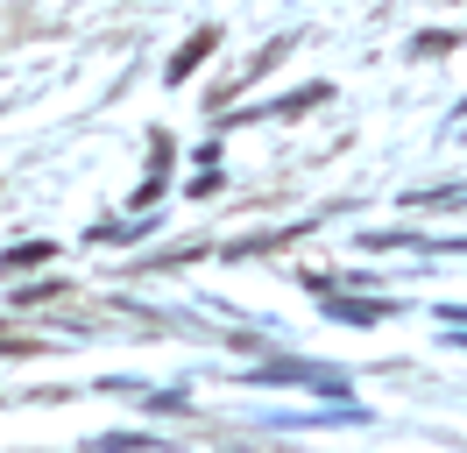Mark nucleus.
I'll return each instance as SVG.
<instances>
[{
    "label": "nucleus",
    "instance_id": "3",
    "mask_svg": "<svg viewBox=\"0 0 467 453\" xmlns=\"http://www.w3.org/2000/svg\"><path fill=\"white\" fill-rule=\"evenodd\" d=\"M213 43H220V36H213V28H199V36H192V43L171 57V85H177V79H192V71L205 64V50H213Z\"/></svg>",
    "mask_w": 467,
    "mask_h": 453
},
{
    "label": "nucleus",
    "instance_id": "2",
    "mask_svg": "<svg viewBox=\"0 0 467 453\" xmlns=\"http://www.w3.org/2000/svg\"><path fill=\"white\" fill-rule=\"evenodd\" d=\"M333 319H348V326H376V319H389V305L382 298H333Z\"/></svg>",
    "mask_w": 467,
    "mask_h": 453
},
{
    "label": "nucleus",
    "instance_id": "1",
    "mask_svg": "<svg viewBox=\"0 0 467 453\" xmlns=\"http://www.w3.org/2000/svg\"><path fill=\"white\" fill-rule=\"evenodd\" d=\"M255 383H305V390H326V396H348V375L326 362H269L255 368Z\"/></svg>",
    "mask_w": 467,
    "mask_h": 453
},
{
    "label": "nucleus",
    "instance_id": "4",
    "mask_svg": "<svg viewBox=\"0 0 467 453\" xmlns=\"http://www.w3.org/2000/svg\"><path fill=\"white\" fill-rule=\"evenodd\" d=\"M461 50V36H446V28H425V36H410V57H446Z\"/></svg>",
    "mask_w": 467,
    "mask_h": 453
},
{
    "label": "nucleus",
    "instance_id": "5",
    "mask_svg": "<svg viewBox=\"0 0 467 453\" xmlns=\"http://www.w3.org/2000/svg\"><path fill=\"white\" fill-rule=\"evenodd\" d=\"M36 262H50V241H22V248L7 255L0 269H36Z\"/></svg>",
    "mask_w": 467,
    "mask_h": 453
}]
</instances>
